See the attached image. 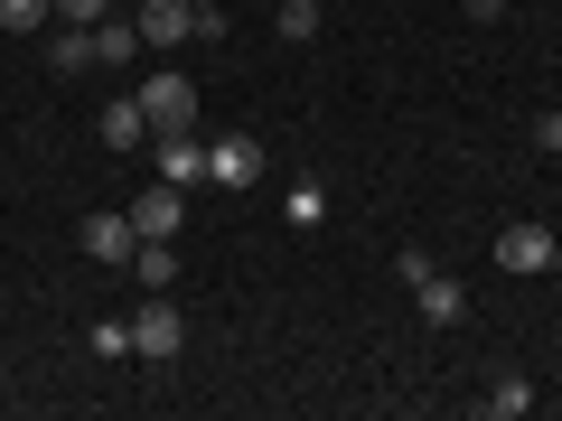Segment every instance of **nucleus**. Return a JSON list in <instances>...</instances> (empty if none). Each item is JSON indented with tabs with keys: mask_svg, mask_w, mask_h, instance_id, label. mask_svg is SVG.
<instances>
[{
	"mask_svg": "<svg viewBox=\"0 0 562 421\" xmlns=\"http://www.w3.org/2000/svg\"><path fill=\"white\" fill-rule=\"evenodd\" d=\"M179 346H188V319L169 309V291H150V300L132 309V356H140V365H169Z\"/></svg>",
	"mask_w": 562,
	"mask_h": 421,
	"instance_id": "obj_1",
	"label": "nucleus"
},
{
	"mask_svg": "<svg viewBox=\"0 0 562 421\" xmlns=\"http://www.w3.org/2000/svg\"><path fill=\"white\" fill-rule=\"evenodd\" d=\"M140 113H150V140L160 132H198V84H188L179 66H160V76L140 84Z\"/></svg>",
	"mask_w": 562,
	"mask_h": 421,
	"instance_id": "obj_2",
	"label": "nucleus"
},
{
	"mask_svg": "<svg viewBox=\"0 0 562 421\" xmlns=\"http://www.w3.org/2000/svg\"><path fill=\"white\" fill-rule=\"evenodd\" d=\"M262 179V140L254 132H216L206 140V187H254Z\"/></svg>",
	"mask_w": 562,
	"mask_h": 421,
	"instance_id": "obj_3",
	"label": "nucleus"
},
{
	"mask_svg": "<svg viewBox=\"0 0 562 421\" xmlns=\"http://www.w3.org/2000/svg\"><path fill=\"white\" fill-rule=\"evenodd\" d=\"M179 225H188V187L150 179V187H140V197H132V235H140V243H169V235H179Z\"/></svg>",
	"mask_w": 562,
	"mask_h": 421,
	"instance_id": "obj_4",
	"label": "nucleus"
},
{
	"mask_svg": "<svg viewBox=\"0 0 562 421\" xmlns=\"http://www.w3.org/2000/svg\"><path fill=\"white\" fill-rule=\"evenodd\" d=\"M132 20H140V47H160V57L169 47H198V0H140Z\"/></svg>",
	"mask_w": 562,
	"mask_h": 421,
	"instance_id": "obj_5",
	"label": "nucleus"
},
{
	"mask_svg": "<svg viewBox=\"0 0 562 421\" xmlns=\"http://www.w3.org/2000/svg\"><path fill=\"white\" fill-rule=\"evenodd\" d=\"M150 169H160L169 187H206V140L198 132H160L150 140Z\"/></svg>",
	"mask_w": 562,
	"mask_h": 421,
	"instance_id": "obj_6",
	"label": "nucleus"
},
{
	"mask_svg": "<svg viewBox=\"0 0 562 421\" xmlns=\"http://www.w3.org/2000/svg\"><path fill=\"white\" fill-rule=\"evenodd\" d=\"M76 243H85V253H94V262H113V272H122V262H132V216H113V206H103V216H85L76 225Z\"/></svg>",
	"mask_w": 562,
	"mask_h": 421,
	"instance_id": "obj_7",
	"label": "nucleus"
},
{
	"mask_svg": "<svg viewBox=\"0 0 562 421\" xmlns=\"http://www.w3.org/2000/svg\"><path fill=\"white\" fill-rule=\"evenodd\" d=\"M413 300H422V319H431V328H460V319H469V291L441 272V262H431V272L413 281Z\"/></svg>",
	"mask_w": 562,
	"mask_h": 421,
	"instance_id": "obj_8",
	"label": "nucleus"
},
{
	"mask_svg": "<svg viewBox=\"0 0 562 421\" xmlns=\"http://www.w3.org/2000/svg\"><path fill=\"white\" fill-rule=\"evenodd\" d=\"M94 132H103V150H150V113H140V94H113Z\"/></svg>",
	"mask_w": 562,
	"mask_h": 421,
	"instance_id": "obj_9",
	"label": "nucleus"
},
{
	"mask_svg": "<svg viewBox=\"0 0 562 421\" xmlns=\"http://www.w3.org/2000/svg\"><path fill=\"white\" fill-rule=\"evenodd\" d=\"M497 272H553V235H543V225H506L497 235Z\"/></svg>",
	"mask_w": 562,
	"mask_h": 421,
	"instance_id": "obj_10",
	"label": "nucleus"
},
{
	"mask_svg": "<svg viewBox=\"0 0 562 421\" xmlns=\"http://www.w3.org/2000/svg\"><path fill=\"white\" fill-rule=\"evenodd\" d=\"M140 57V20H94V66H132Z\"/></svg>",
	"mask_w": 562,
	"mask_h": 421,
	"instance_id": "obj_11",
	"label": "nucleus"
},
{
	"mask_svg": "<svg viewBox=\"0 0 562 421\" xmlns=\"http://www.w3.org/2000/svg\"><path fill=\"white\" fill-rule=\"evenodd\" d=\"M479 412H487V421H525V412H535V384H525V375H497Z\"/></svg>",
	"mask_w": 562,
	"mask_h": 421,
	"instance_id": "obj_12",
	"label": "nucleus"
},
{
	"mask_svg": "<svg viewBox=\"0 0 562 421\" xmlns=\"http://www.w3.org/2000/svg\"><path fill=\"white\" fill-rule=\"evenodd\" d=\"M132 272H140V291H169L179 281V253L169 243H132Z\"/></svg>",
	"mask_w": 562,
	"mask_h": 421,
	"instance_id": "obj_13",
	"label": "nucleus"
},
{
	"mask_svg": "<svg viewBox=\"0 0 562 421\" xmlns=\"http://www.w3.org/2000/svg\"><path fill=\"white\" fill-rule=\"evenodd\" d=\"M47 66H57V76H85V66H94V29H57Z\"/></svg>",
	"mask_w": 562,
	"mask_h": 421,
	"instance_id": "obj_14",
	"label": "nucleus"
},
{
	"mask_svg": "<svg viewBox=\"0 0 562 421\" xmlns=\"http://www.w3.org/2000/svg\"><path fill=\"white\" fill-rule=\"evenodd\" d=\"M319 20H328L319 0H281V38H291V47H301V38H319Z\"/></svg>",
	"mask_w": 562,
	"mask_h": 421,
	"instance_id": "obj_15",
	"label": "nucleus"
},
{
	"mask_svg": "<svg viewBox=\"0 0 562 421\" xmlns=\"http://www.w3.org/2000/svg\"><path fill=\"white\" fill-rule=\"evenodd\" d=\"M47 20H57V0H0V29H20V38L47 29Z\"/></svg>",
	"mask_w": 562,
	"mask_h": 421,
	"instance_id": "obj_16",
	"label": "nucleus"
},
{
	"mask_svg": "<svg viewBox=\"0 0 562 421\" xmlns=\"http://www.w3.org/2000/svg\"><path fill=\"white\" fill-rule=\"evenodd\" d=\"M525 140H535L543 160H562V103H553V113H535V122H525Z\"/></svg>",
	"mask_w": 562,
	"mask_h": 421,
	"instance_id": "obj_17",
	"label": "nucleus"
},
{
	"mask_svg": "<svg viewBox=\"0 0 562 421\" xmlns=\"http://www.w3.org/2000/svg\"><path fill=\"white\" fill-rule=\"evenodd\" d=\"M94 20H113V0H57V29H94Z\"/></svg>",
	"mask_w": 562,
	"mask_h": 421,
	"instance_id": "obj_18",
	"label": "nucleus"
},
{
	"mask_svg": "<svg viewBox=\"0 0 562 421\" xmlns=\"http://www.w3.org/2000/svg\"><path fill=\"white\" fill-rule=\"evenodd\" d=\"M328 216V197H319V187H291V225H301V235H310V225H319Z\"/></svg>",
	"mask_w": 562,
	"mask_h": 421,
	"instance_id": "obj_19",
	"label": "nucleus"
},
{
	"mask_svg": "<svg viewBox=\"0 0 562 421\" xmlns=\"http://www.w3.org/2000/svg\"><path fill=\"white\" fill-rule=\"evenodd\" d=\"M460 10L469 20H506V0H460Z\"/></svg>",
	"mask_w": 562,
	"mask_h": 421,
	"instance_id": "obj_20",
	"label": "nucleus"
},
{
	"mask_svg": "<svg viewBox=\"0 0 562 421\" xmlns=\"http://www.w3.org/2000/svg\"><path fill=\"white\" fill-rule=\"evenodd\" d=\"M553 272H562V235H553Z\"/></svg>",
	"mask_w": 562,
	"mask_h": 421,
	"instance_id": "obj_21",
	"label": "nucleus"
},
{
	"mask_svg": "<svg viewBox=\"0 0 562 421\" xmlns=\"http://www.w3.org/2000/svg\"><path fill=\"white\" fill-rule=\"evenodd\" d=\"M198 10H225V0H198Z\"/></svg>",
	"mask_w": 562,
	"mask_h": 421,
	"instance_id": "obj_22",
	"label": "nucleus"
},
{
	"mask_svg": "<svg viewBox=\"0 0 562 421\" xmlns=\"http://www.w3.org/2000/svg\"><path fill=\"white\" fill-rule=\"evenodd\" d=\"M319 10H328V0H319Z\"/></svg>",
	"mask_w": 562,
	"mask_h": 421,
	"instance_id": "obj_23",
	"label": "nucleus"
}]
</instances>
